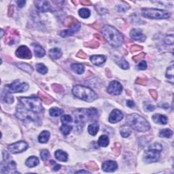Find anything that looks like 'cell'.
Masks as SVG:
<instances>
[{
	"instance_id": "60d3db41",
	"label": "cell",
	"mask_w": 174,
	"mask_h": 174,
	"mask_svg": "<svg viewBox=\"0 0 174 174\" xmlns=\"http://www.w3.org/2000/svg\"><path fill=\"white\" fill-rule=\"evenodd\" d=\"M84 46H86V47H88L90 48H97L99 47L100 44H99V42H97L95 40H91V41L88 42H85L84 44Z\"/></svg>"
},
{
	"instance_id": "1f68e13d",
	"label": "cell",
	"mask_w": 174,
	"mask_h": 174,
	"mask_svg": "<svg viewBox=\"0 0 174 174\" xmlns=\"http://www.w3.org/2000/svg\"><path fill=\"white\" fill-rule=\"evenodd\" d=\"M63 113V110L59 107H52L49 110L50 115L52 117H57V116H61Z\"/></svg>"
},
{
	"instance_id": "680465c9",
	"label": "cell",
	"mask_w": 174,
	"mask_h": 174,
	"mask_svg": "<svg viewBox=\"0 0 174 174\" xmlns=\"http://www.w3.org/2000/svg\"><path fill=\"white\" fill-rule=\"evenodd\" d=\"M16 4L19 8H23V6H25V4H26V1H23V0H20V1H16Z\"/></svg>"
},
{
	"instance_id": "f546056e",
	"label": "cell",
	"mask_w": 174,
	"mask_h": 174,
	"mask_svg": "<svg viewBox=\"0 0 174 174\" xmlns=\"http://www.w3.org/2000/svg\"><path fill=\"white\" fill-rule=\"evenodd\" d=\"M99 129H100L99 125L97 124V123H94V124L90 125L88 127V131H89L90 135L95 136L98 133Z\"/></svg>"
},
{
	"instance_id": "277c9868",
	"label": "cell",
	"mask_w": 174,
	"mask_h": 174,
	"mask_svg": "<svg viewBox=\"0 0 174 174\" xmlns=\"http://www.w3.org/2000/svg\"><path fill=\"white\" fill-rule=\"evenodd\" d=\"M73 95L77 98L87 102H92L97 98V95L89 87L76 85L72 89Z\"/></svg>"
},
{
	"instance_id": "9c48e42d",
	"label": "cell",
	"mask_w": 174,
	"mask_h": 174,
	"mask_svg": "<svg viewBox=\"0 0 174 174\" xmlns=\"http://www.w3.org/2000/svg\"><path fill=\"white\" fill-rule=\"evenodd\" d=\"M8 148V150L12 154L21 153L25 152L28 148V144L23 141H19L18 142L9 145Z\"/></svg>"
},
{
	"instance_id": "91938a15",
	"label": "cell",
	"mask_w": 174,
	"mask_h": 174,
	"mask_svg": "<svg viewBox=\"0 0 174 174\" xmlns=\"http://www.w3.org/2000/svg\"><path fill=\"white\" fill-rule=\"evenodd\" d=\"M80 4L83 6H91V2L89 1V0H82V1H80Z\"/></svg>"
},
{
	"instance_id": "44dd1931",
	"label": "cell",
	"mask_w": 174,
	"mask_h": 174,
	"mask_svg": "<svg viewBox=\"0 0 174 174\" xmlns=\"http://www.w3.org/2000/svg\"><path fill=\"white\" fill-rule=\"evenodd\" d=\"M153 120L154 122L160 125H166L167 123V118L164 115L160 114H156L153 116Z\"/></svg>"
},
{
	"instance_id": "bcb514c9",
	"label": "cell",
	"mask_w": 174,
	"mask_h": 174,
	"mask_svg": "<svg viewBox=\"0 0 174 174\" xmlns=\"http://www.w3.org/2000/svg\"><path fill=\"white\" fill-rule=\"evenodd\" d=\"M112 150H113L114 154L116 155H119L120 153V150H121V145L119 143H115L114 145L113 148H112Z\"/></svg>"
},
{
	"instance_id": "6da1fadb",
	"label": "cell",
	"mask_w": 174,
	"mask_h": 174,
	"mask_svg": "<svg viewBox=\"0 0 174 174\" xmlns=\"http://www.w3.org/2000/svg\"><path fill=\"white\" fill-rule=\"evenodd\" d=\"M102 34L110 44L114 47H119L124 42L122 35L112 26L105 25L102 29Z\"/></svg>"
},
{
	"instance_id": "7dc6e473",
	"label": "cell",
	"mask_w": 174,
	"mask_h": 174,
	"mask_svg": "<svg viewBox=\"0 0 174 174\" xmlns=\"http://www.w3.org/2000/svg\"><path fill=\"white\" fill-rule=\"evenodd\" d=\"M52 89L54 92H57V93H61L63 92V88L61 85L60 84H52Z\"/></svg>"
},
{
	"instance_id": "7402d4cb",
	"label": "cell",
	"mask_w": 174,
	"mask_h": 174,
	"mask_svg": "<svg viewBox=\"0 0 174 174\" xmlns=\"http://www.w3.org/2000/svg\"><path fill=\"white\" fill-rule=\"evenodd\" d=\"M54 156L57 160L61 162H66L68 159L67 154L63 150H61L55 152Z\"/></svg>"
},
{
	"instance_id": "2e32d148",
	"label": "cell",
	"mask_w": 174,
	"mask_h": 174,
	"mask_svg": "<svg viewBox=\"0 0 174 174\" xmlns=\"http://www.w3.org/2000/svg\"><path fill=\"white\" fill-rule=\"evenodd\" d=\"M16 116L21 120H34V118L31 115V114L28 113L25 110L23 107H18L16 114Z\"/></svg>"
},
{
	"instance_id": "e7e4bbea",
	"label": "cell",
	"mask_w": 174,
	"mask_h": 174,
	"mask_svg": "<svg viewBox=\"0 0 174 174\" xmlns=\"http://www.w3.org/2000/svg\"><path fill=\"white\" fill-rule=\"evenodd\" d=\"M76 173H91L89 172V171H84V170H80V171H78L76 172Z\"/></svg>"
},
{
	"instance_id": "74e56055",
	"label": "cell",
	"mask_w": 174,
	"mask_h": 174,
	"mask_svg": "<svg viewBox=\"0 0 174 174\" xmlns=\"http://www.w3.org/2000/svg\"><path fill=\"white\" fill-rule=\"evenodd\" d=\"M78 14L80 15V16L82 17V18L87 19L89 18L90 15H91V12H90V10L89 9H87V8H82V9L79 10Z\"/></svg>"
},
{
	"instance_id": "4316f807",
	"label": "cell",
	"mask_w": 174,
	"mask_h": 174,
	"mask_svg": "<svg viewBox=\"0 0 174 174\" xmlns=\"http://www.w3.org/2000/svg\"><path fill=\"white\" fill-rule=\"evenodd\" d=\"M50 133L47 131H44L39 134L38 137V141L39 142L42 143V144H45L48 141L50 138Z\"/></svg>"
},
{
	"instance_id": "11a10c76",
	"label": "cell",
	"mask_w": 174,
	"mask_h": 174,
	"mask_svg": "<svg viewBox=\"0 0 174 174\" xmlns=\"http://www.w3.org/2000/svg\"><path fill=\"white\" fill-rule=\"evenodd\" d=\"M76 56L80 59H87V55L84 52L82 51V50H80V51L78 52V54H76Z\"/></svg>"
},
{
	"instance_id": "4fadbf2b",
	"label": "cell",
	"mask_w": 174,
	"mask_h": 174,
	"mask_svg": "<svg viewBox=\"0 0 174 174\" xmlns=\"http://www.w3.org/2000/svg\"><path fill=\"white\" fill-rule=\"evenodd\" d=\"M123 118V114L120 110L114 109L112 111L109 116V122L111 123H116L120 122Z\"/></svg>"
},
{
	"instance_id": "cb8c5ba5",
	"label": "cell",
	"mask_w": 174,
	"mask_h": 174,
	"mask_svg": "<svg viewBox=\"0 0 174 174\" xmlns=\"http://www.w3.org/2000/svg\"><path fill=\"white\" fill-rule=\"evenodd\" d=\"M25 164L28 167H29V168L36 167L39 164L38 158L34 156H30V157H29L26 160Z\"/></svg>"
},
{
	"instance_id": "db71d44e",
	"label": "cell",
	"mask_w": 174,
	"mask_h": 174,
	"mask_svg": "<svg viewBox=\"0 0 174 174\" xmlns=\"http://www.w3.org/2000/svg\"><path fill=\"white\" fill-rule=\"evenodd\" d=\"M142 46H139V45H133L132 47L131 48V51L132 52H137L139 50H142Z\"/></svg>"
},
{
	"instance_id": "ac0fdd59",
	"label": "cell",
	"mask_w": 174,
	"mask_h": 174,
	"mask_svg": "<svg viewBox=\"0 0 174 174\" xmlns=\"http://www.w3.org/2000/svg\"><path fill=\"white\" fill-rule=\"evenodd\" d=\"M118 168V165L116 162L113 160H107L103 163L102 165L103 170L105 172H114Z\"/></svg>"
},
{
	"instance_id": "e0dca14e",
	"label": "cell",
	"mask_w": 174,
	"mask_h": 174,
	"mask_svg": "<svg viewBox=\"0 0 174 174\" xmlns=\"http://www.w3.org/2000/svg\"><path fill=\"white\" fill-rule=\"evenodd\" d=\"M80 24L78 22L76 25L72 26V27H71V28L69 29L63 30L62 32H61L60 36L63 37L73 36L75 33H76L77 32H78V31L80 30Z\"/></svg>"
},
{
	"instance_id": "f907efd6",
	"label": "cell",
	"mask_w": 174,
	"mask_h": 174,
	"mask_svg": "<svg viewBox=\"0 0 174 174\" xmlns=\"http://www.w3.org/2000/svg\"><path fill=\"white\" fill-rule=\"evenodd\" d=\"M135 82L136 84H138L140 85H146L148 83V80L144 78H138L137 80H136Z\"/></svg>"
},
{
	"instance_id": "e575fe53",
	"label": "cell",
	"mask_w": 174,
	"mask_h": 174,
	"mask_svg": "<svg viewBox=\"0 0 174 174\" xmlns=\"http://www.w3.org/2000/svg\"><path fill=\"white\" fill-rule=\"evenodd\" d=\"M38 96H39V97L41 99V100L44 103H46V104H48V105L51 104V103H52V101H53L52 99L49 97L46 96V95L43 94L42 92H38Z\"/></svg>"
},
{
	"instance_id": "5bb4252c",
	"label": "cell",
	"mask_w": 174,
	"mask_h": 174,
	"mask_svg": "<svg viewBox=\"0 0 174 174\" xmlns=\"http://www.w3.org/2000/svg\"><path fill=\"white\" fill-rule=\"evenodd\" d=\"M36 8L41 12H46L51 10V5L48 1H35Z\"/></svg>"
},
{
	"instance_id": "484cf974",
	"label": "cell",
	"mask_w": 174,
	"mask_h": 174,
	"mask_svg": "<svg viewBox=\"0 0 174 174\" xmlns=\"http://www.w3.org/2000/svg\"><path fill=\"white\" fill-rule=\"evenodd\" d=\"M34 52L37 57H43L45 55V50L40 45L37 44H34Z\"/></svg>"
},
{
	"instance_id": "ee69618b",
	"label": "cell",
	"mask_w": 174,
	"mask_h": 174,
	"mask_svg": "<svg viewBox=\"0 0 174 174\" xmlns=\"http://www.w3.org/2000/svg\"><path fill=\"white\" fill-rule=\"evenodd\" d=\"M85 167H87V169H91V170H92V171H97V170H98V169H99L97 165L95 163H94V162L89 163H87V165H85Z\"/></svg>"
},
{
	"instance_id": "d4e9b609",
	"label": "cell",
	"mask_w": 174,
	"mask_h": 174,
	"mask_svg": "<svg viewBox=\"0 0 174 174\" xmlns=\"http://www.w3.org/2000/svg\"><path fill=\"white\" fill-rule=\"evenodd\" d=\"M49 54L52 59H58L62 56V51L58 48H54L50 50Z\"/></svg>"
},
{
	"instance_id": "603a6c76",
	"label": "cell",
	"mask_w": 174,
	"mask_h": 174,
	"mask_svg": "<svg viewBox=\"0 0 174 174\" xmlns=\"http://www.w3.org/2000/svg\"><path fill=\"white\" fill-rule=\"evenodd\" d=\"M16 65L18 67L19 69L23 70V71L27 72V73L32 74L34 72V68L32 65L25 63H16Z\"/></svg>"
},
{
	"instance_id": "5b68a950",
	"label": "cell",
	"mask_w": 174,
	"mask_h": 174,
	"mask_svg": "<svg viewBox=\"0 0 174 174\" xmlns=\"http://www.w3.org/2000/svg\"><path fill=\"white\" fill-rule=\"evenodd\" d=\"M19 100L26 109L34 113H41L44 111L41 101L37 97H19Z\"/></svg>"
},
{
	"instance_id": "d6a6232c",
	"label": "cell",
	"mask_w": 174,
	"mask_h": 174,
	"mask_svg": "<svg viewBox=\"0 0 174 174\" xmlns=\"http://www.w3.org/2000/svg\"><path fill=\"white\" fill-rule=\"evenodd\" d=\"M78 23L77 20L74 18L73 16H68L65 19V22H64V25L65 27H71L72 26H74V25Z\"/></svg>"
},
{
	"instance_id": "d6986e66",
	"label": "cell",
	"mask_w": 174,
	"mask_h": 174,
	"mask_svg": "<svg viewBox=\"0 0 174 174\" xmlns=\"http://www.w3.org/2000/svg\"><path fill=\"white\" fill-rule=\"evenodd\" d=\"M90 60H91L92 64L100 66L105 62L106 57L103 56V55H93V56L91 57Z\"/></svg>"
},
{
	"instance_id": "8d00e7d4",
	"label": "cell",
	"mask_w": 174,
	"mask_h": 174,
	"mask_svg": "<svg viewBox=\"0 0 174 174\" xmlns=\"http://www.w3.org/2000/svg\"><path fill=\"white\" fill-rule=\"evenodd\" d=\"M72 129H73L72 126H70V125H67L66 124H63L62 126L61 127L60 130L61 133H62L63 135H67L70 133V132H71Z\"/></svg>"
},
{
	"instance_id": "c3c4849f",
	"label": "cell",
	"mask_w": 174,
	"mask_h": 174,
	"mask_svg": "<svg viewBox=\"0 0 174 174\" xmlns=\"http://www.w3.org/2000/svg\"><path fill=\"white\" fill-rule=\"evenodd\" d=\"M144 110L146 112H152L154 111L155 109V107L150 104V103H147V102H144Z\"/></svg>"
},
{
	"instance_id": "30bf717a",
	"label": "cell",
	"mask_w": 174,
	"mask_h": 174,
	"mask_svg": "<svg viewBox=\"0 0 174 174\" xmlns=\"http://www.w3.org/2000/svg\"><path fill=\"white\" fill-rule=\"evenodd\" d=\"M107 91L112 95H118L122 91V87L118 81H112L107 87Z\"/></svg>"
},
{
	"instance_id": "6f0895ef",
	"label": "cell",
	"mask_w": 174,
	"mask_h": 174,
	"mask_svg": "<svg viewBox=\"0 0 174 174\" xmlns=\"http://www.w3.org/2000/svg\"><path fill=\"white\" fill-rule=\"evenodd\" d=\"M13 13H14V6L10 5L8 8V16H12Z\"/></svg>"
},
{
	"instance_id": "52a82bcc",
	"label": "cell",
	"mask_w": 174,
	"mask_h": 174,
	"mask_svg": "<svg viewBox=\"0 0 174 174\" xmlns=\"http://www.w3.org/2000/svg\"><path fill=\"white\" fill-rule=\"evenodd\" d=\"M143 16L151 19H165L171 16V13L166 10L154 9V8H144L142 10Z\"/></svg>"
},
{
	"instance_id": "4dcf8cb0",
	"label": "cell",
	"mask_w": 174,
	"mask_h": 174,
	"mask_svg": "<svg viewBox=\"0 0 174 174\" xmlns=\"http://www.w3.org/2000/svg\"><path fill=\"white\" fill-rule=\"evenodd\" d=\"M1 98L4 102L7 103H12L14 102V97L9 92H6L2 93Z\"/></svg>"
},
{
	"instance_id": "816d5d0a",
	"label": "cell",
	"mask_w": 174,
	"mask_h": 174,
	"mask_svg": "<svg viewBox=\"0 0 174 174\" xmlns=\"http://www.w3.org/2000/svg\"><path fill=\"white\" fill-rule=\"evenodd\" d=\"M137 68L138 69L140 70H145L147 68V63L146 61H142V62H140L139 63V65H137Z\"/></svg>"
},
{
	"instance_id": "8fae6325",
	"label": "cell",
	"mask_w": 174,
	"mask_h": 174,
	"mask_svg": "<svg viewBox=\"0 0 174 174\" xmlns=\"http://www.w3.org/2000/svg\"><path fill=\"white\" fill-rule=\"evenodd\" d=\"M4 162H2L1 164V171L3 173H14L13 170L16 169V163L13 160L8 162V160H4Z\"/></svg>"
},
{
	"instance_id": "be15d7a7",
	"label": "cell",
	"mask_w": 174,
	"mask_h": 174,
	"mask_svg": "<svg viewBox=\"0 0 174 174\" xmlns=\"http://www.w3.org/2000/svg\"><path fill=\"white\" fill-rule=\"evenodd\" d=\"M60 169H61V165L57 164V163H56L54 164V166L53 167V170L55 171H57L59 170Z\"/></svg>"
},
{
	"instance_id": "b9f144b4",
	"label": "cell",
	"mask_w": 174,
	"mask_h": 174,
	"mask_svg": "<svg viewBox=\"0 0 174 174\" xmlns=\"http://www.w3.org/2000/svg\"><path fill=\"white\" fill-rule=\"evenodd\" d=\"M131 134V129L128 128V127H123V128L121 129L120 135L122 137H125V138L128 137Z\"/></svg>"
},
{
	"instance_id": "ab89813d",
	"label": "cell",
	"mask_w": 174,
	"mask_h": 174,
	"mask_svg": "<svg viewBox=\"0 0 174 174\" xmlns=\"http://www.w3.org/2000/svg\"><path fill=\"white\" fill-rule=\"evenodd\" d=\"M173 69H174L173 64L172 63V64L167 68V72H166V78L169 79H171V80L172 81L173 79ZM172 81H171V82H172Z\"/></svg>"
},
{
	"instance_id": "f35d334b",
	"label": "cell",
	"mask_w": 174,
	"mask_h": 174,
	"mask_svg": "<svg viewBox=\"0 0 174 174\" xmlns=\"http://www.w3.org/2000/svg\"><path fill=\"white\" fill-rule=\"evenodd\" d=\"M37 71L42 74H46L48 72V68L42 63H39L36 65Z\"/></svg>"
},
{
	"instance_id": "836d02e7",
	"label": "cell",
	"mask_w": 174,
	"mask_h": 174,
	"mask_svg": "<svg viewBox=\"0 0 174 174\" xmlns=\"http://www.w3.org/2000/svg\"><path fill=\"white\" fill-rule=\"evenodd\" d=\"M159 135H160V137H161L170 138L171 136L173 135V131L169 129H163L160 131Z\"/></svg>"
},
{
	"instance_id": "9a60e30c",
	"label": "cell",
	"mask_w": 174,
	"mask_h": 174,
	"mask_svg": "<svg viewBox=\"0 0 174 174\" xmlns=\"http://www.w3.org/2000/svg\"><path fill=\"white\" fill-rule=\"evenodd\" d=\"M130 36L134 40L141 42H144L146 39V36L143 34L142 30L139 29H134L131 30V33H130Z\"/></svg>"
},
{
	"instance_id": "9f6ffc18",
	"label": "cell",
	"mask_w": 174,
	"mask_h": 174,
	"mask_svg": "<svg viewBox=\"0 0 174 174\" xmlns=\"http://www.w3.org/2000/svg\"><path fill=\"white\" fill-rule=\"evenodd\" d=\"M149 92L150 93L151 96L153 97V98H154V100H156L158 98V93L155 90H150Z\"/></svg>"
},
{
	"instance_id": "ffe728a7",
	"label": "cell",
	"mask_w": 174,
	"mask_h": 174,
	"mask_svg": "<svg viewBox=\"0 0 174 174\" xmlns=\"http://www.w3.org/2000/svg\"><path fill=\"white\" fill-rule=\"evenodd\" d=\"M19 33L16 30H12L8 34V36L7 37L6 42L8 43V44H14L16 42V39H19Z\"/></svg>"
},
{
	"instance_id": "6125c7cd",
	"label": "cell",
	"mask_w": 174,
	"mask_h": 174,
	"mask_svg": "<svg viewBox=\"0 0 174 174\" xmlns=\"http://www.w3.org/2000/svg\"><path fill=\"white\" fill-rule=\"evenodd\" d=\"M94 36L95 37H97V39H100V40L101 42H103V43L105 42L104 39H103V37L100 36V35H99V34H95V35H94Z\"/></svg>"
},
{
	"instance_id": "d590c367",
	"label": "cell",
	"mask_w": 174,
	"mask_h": 174,
	"mask_svg": "<svg viewBox=\"0 0 174 174\" xmlns=\"http://www.w3.org/2000/svg\"><path fill=\"white\" fill-rule=\"evenodd\" d=\"M116 62L123 69H128L129 68V63H127V61L125 60L124 58H120L118 59V60L116 61Z\"/></svg>"
},
{
	"instance_id": "03108f58",
	"label": "cell",
	"mask_w": 174,
	"mask_h": 174,
	"mask_svg": "<svg viewBox=\"0 0 174 174\" xmlns=\"http://www.w3.org/2000/svg\"><path fill=\"white\" fill-rule=\"evenodd\" d=\"M3 35H4V30L1 29V37H3Z\"/></svg>"
},
{
	"instance_id": "83f0119b",
	"label": "cell",
	"mask_w": 174,
	"mask_h": 174,
	"mask_svg": "<svg viewBox=\"0 0 174 174\" xmlns=\"http://www.w3.org/2000/svg\"><path fill=\"white\" fill-rule=\"evenodd\" d=\"M71 69L72 71L74 72L75 73L78 74H82L84 72V66L82 64H77V63H75V64H72L71 65Z\"/></svg>"
},
{
	"instance_id": "f6af8a7d",
	"label": "cell",
	"mask_w": 174,
	"mask_h": 174,
	"mask_svg": "<svg viewBox=\"0 0 174 174\" xmlns=\"http://www.w3.org/2000/svg\"><path fill=\"white\" fill-rule=\"evenodd\" d=\"M40 156H41V158H42V159L43 161H46V160H47L48 158H49L50 153H49V152L47 150H42L41 151Z\"/></svg>"
},
{
	"instance_id": "f5cc1de1",
	"label": "cell",
	"mask_w": 174,
	"mask_h": 174,
	"mask_svg": "<svg viewBox=\"0 0 174 174\" xmlns=\"http://www.w3.org/2000/svg\"><path fill=\"white\" fill-rule=\"evenodd\" d=\"M145 54L144 52H142V53L137 54L136 56H134L133 57V59L134 60V61H135V62H137L138 61L140 60H142V59H144V57H145Z\"/></svg>"
},
{
	"instance_id": "681fc988",
	"label": "cell",
	"mask_w": 174,
	"mask_h": 174,
	"mask_svg": "<svg viewBox=\"0 0 174 174\" xmlns=\"http://www.w3.org/2000/svg\"><path fill=\"white\" fill-rule=\"evenodd\" d=\"M61 122H62L63 124H66L67 123H70L72 122V118L71 116L69 115H64L61 117Z\"/></svg>"
},
{
	"instance_id": "f1b7e54d",
	"label": "cell",
	"mask_w": 174,
	"mask_h": 174,
	"mask_svg": "<svg viewBox=\"0 0 174 174\" xmlns=\"http://www.w3.org/2000/svg\"><path fill=\"white\" fill-rule=\"evenodd\" d=\"M110 140L109 137L107 135H103L100 136V137L99 138L97 144L101 147H107L109 145Z\"/></svg>"
},
{
	"instance_id": "7a4b0ae2",
	"label": "cell",
	"mask_w": 174,
	"mask_h": 174,
	"mask_svg": "<svg viewBox=\"0 0 174 174\" xmlns=\"http://www.w3.org/2000/svg\"><path fill=\"white\" fill-rule=\"evenodd\" d=\"M127 124L138 132H146L150 128L147 120L137 114H129L127 118Z\"/></svg>"
},
{
	"instance_id": "7bdbcfd3",
	"label": "cell",
	"mask_w": 174,
	"mask_h": 174,
	"mask_svg": "<svg viewBox=\"0 0 174 174\" xmlns=\"http://www.w3.org/2000/svg\"><path fill=\"white\" fill-rule=\"evenodd\" d=\"M165 43L167 45H173V35H169L165 37L164 39Z\"/></svg>"
},
{
	"instance_id": "8992f818",
	"label": "cell",
	"mask_w": 174,
	"mask_h": 174,
	"mask_svg": "<svg viewBox=\"0 0 174 174\" xmlns=\"http://www.w3.org/2000/svg\"><path fill=\"white\" fill-rule=\"evenodd\" d=\"M163 150L162 145L155 143L149 146L148 150L145 153L144 159L146 163H150L157 162L160 158V153Z\"/></svg>"
},
{
	"instance_id": "ba28073f",
	"label": "cell",
	"mask_w": 174,
	"mask_h": 174,
	"mask_svg": "<svg viewBox=\"0 0 174 174\" xmlns=\"http://www.w3.org/2000/svg\"><path fill=\"white\" fill-rule=\"evenodd\" d=\"M5 89L10 93L23 92L29 89V85L26 82H22L20 80H15L12 84L5 86Z\"/></svg>"
},
{
	"instance_id": "7c38bea8",
	"label": "cell",
	"mask_w": 174,
	"mask_h": 174,
	"mask_svg": "<svg viewBox=\"0 0 174 174\" xmlns=\"http://www.w3.org/2000/svg\"><path fill=\"white\" fill-rule=\"evenodd\" d=\"M16 55L19 58L29 59L32 57V52L26 46H21L16 51Z\"/></svg>"
},
{
	"instance_id": "3957f363",
	"label": "cell",
	"mask_w": 174,
	"mask_h": 174,
	"mask_svg": "<svg viewBox=\"0 0 174 174\" xmlns=\"http://www.w3.org/2000/svg\"><path fill=\"white\" fill-rule=\"evenodd\" d=\"M97 116V111L95 108L79 109L74 112L75 122L78 126H84L86 122L95 119Z\"/></svg>"
},
{
	"instance_id": "94428289",
	"label": "cell",
	"mask_w": 174,
	"mask_h": 174,
	"mask_svg": "<svg viewBox=\"0 0 174 174\" xmlns=\"http://www.w3.org/2000/svg\"><path fill=\"white\" fill-rule=\"evenodd\" d=\"M127 106L129 107H133L135 106V103H134L133 101H132L131 100H129L127 101Z\"/></svg>"
}]
</instances>
